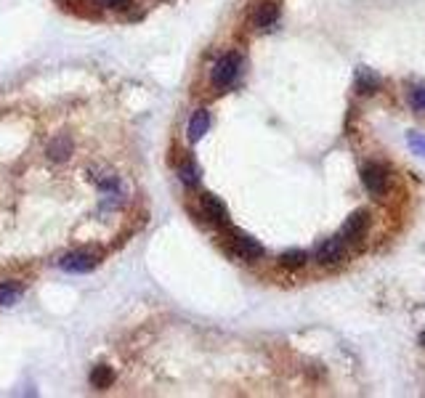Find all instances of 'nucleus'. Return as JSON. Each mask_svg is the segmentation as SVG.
Masks as SVG:
<instances>
[{"label":"nucleus","mask_w":425,"mask_h":398,"mask_svg":"<svg viewBox=\"0 0 425 398\" xmlns=\"http://www.w3.org/2000/svg\"><path fill=\"white\" fill-rule=\"evenodd\" d=\"M420 343H423V345H425V332H423V337H420Z\"/></svg>","instance_id":"nucleus-19"},{"label":"nucleus","mask_w":425,"mask_h":398,"mask_svg":"<svg viewBox=\"0 0 425 398\" xmlns=\"http://www.w3.org/2000/svg\"><path fill=\"white\" fill-rule=\"evenodd\" d=\"M229 250L237 255V258H242V260H260L263 253H266L258 239H253V236L240 231V229H231L229 231Z\"/></svg>","instance_id":"nucleus-2"},{"label":"nucleus","mask_w":425,"mask_h":398,"mask_svg":"<svg viewBox=\"0 0 425 398\" xmlns=\"http://www.w3.org/2000/svg\"><path fill=\"white\" fill-rule=\"evenodd\" d=\"M362 183L372 197H383L388 189V170L380 163H367L362 167Z\"/></svg>","instance_id":"nucleus-3"},{"label":"nucleus","mask_w":425,"mask_h":398,"mask_svg":"<svg viewBox=\"0 0 425 398\" xmlns=\"http://www.w3.org/2000/svg\"><path fill=\"white\" fill-rule=\"evenodd\" d=\"M314 255L322 266H335V263H340L346 258V242L340 239V234L330 236V239H324V242L316 244Z\"/></svg>","instance_id":"nucleus-6"},{"label":"nucleus","mask_w":425,"mask_h":398,"mask_svg":"<svg viewBox=\"0 0 425 398\" xmlns=\"http://www.w3.org/2000/svg\"><path fill=\"white\" fill-rule=\"evenodd\" d=\"M407 144H409V149L417 154V157H425V133L412 130V133L407 136Z\"/></svg>","instance_id":"nucleus-16"},{"label":"nucleus","mask_w":425,"mask_h":398,"mask_svg":"<svg viewBox=\"0 0 425 398\" xmlns=\"http://www.w3.org/2000/svg\"><path fill=\"white\" fill-rule=\"evenodd\" d=\"M306 263H309V253H306V250H298V247L284 250V253L279 255V266L287 269V271H298V269H303Z\"/></svg>","instance_id":"nucleus-12"},{"label":"nucleus","mask_w":425,"mask_h":398,"mask_svg":"<svg viewBox=\"0 0 425 398\" xmlns=\"http://www.w3.org/2000/svg\"><path fill=\"white\" fill-rule=\"evenodd\" d=\"M409 104L417 109V112H425V85L412 88V93H409Z\"/></svg>","instance_id":"nucleus-17"},{"label":"nucleus","mask_w":425,"mask_h":398,"mask_svg":"<svg viewBox=\"0 0 425 398\" xmlns=\"http://www.w3.org/2000/svg\"><path fill=\"white\" fill-rule=\"evenodd\" d=\"M24 290L21 287H14V284H0V306H14L21 300Z\"/></svg>","instance_id":"nucleus-15"},{"label":"nucleus","mask_w":425,"mask_h":398,"mask_svg":"<svg viewBox=\"0 0 425 398\" xmlns=\"http://www.w3.org/2000/svg\"><path fill=\"white\" fill-rule=\"evenodd\" d=\"M380 91V74L372 72L370 67H359L356 70V93L359 96H372Z\"/></svg>","instance_id":"nucleus-9"},{"label":"nucleus","mask_w":425,"mask_h":398,"mask_svg":"<svg viewBox=\"0 0 425 398\" xmlns=\"http://www.w3.org/2000/svg\"><path fill=\"white\" fill-rule=\"evenodd\" d=\"M240 70H242L240 54L221 56V59L213 64V70H210V83H213V88H218V91L231 88V85H234V80L240 77Z\"/></svg>","instance_id":"nucleus-1"},{"label":"nucleus","mask_w":425,"mask_h":398,"mask_svg":"<svg viewBox=\"0 0 425 398\" xmlns=\"http://www.w3.org/2000/svg\"><path fill=\"white\" fill-rule=\"evenodd\" d=\"M99 266V258L88 250H74V253L64 255L61 260H59V269L67 273H88L93 271Z\"/></svg>","instance_id":"nucleus-5"},{"label":"nucleus","mask_w":425,"mask_h":398,"mask_svg":"<svg viewBox=\"0 0 425 398\" xmlns=\"http://www.w3.org/2000/svg\"><path fill=\"white\" fill-rule=\"evenodd\" d=\"M367 229H370V213H367V210H356V213H351V216L346 218V223H343V229H340V239H343L346 244L362 242L364 234H367Z\"/></svg>","instance_id":"nucleus-4"},{"label":"nucleus","mask_w":425,"mask_h":398,"mask_svg":"<svg viewBox=\"0 0 425 398\" xmlns=\"http://www.w3.org/2000/svg\"><path fill=\"white\" fill-rule=\"evenodd\" d=\"M200 205H203V213L210 223H216V226H226V223H229V207H226V202H223L221 197H216V194H203Z\"/></svg>","instance_id":"nucleus-7"},{"label":"nucleus","mask_w":425,"mask_h":398,"mask_svg":"<svg viewBox=\"0 0 425 398\" xmlns=\"http://www.w3.org/2000/svg\"><path fill=\"white\" fill-rule=\"evenodd\" d=\"M112 382H114V372H112V366H107V364H99V366H93V372H91V385H93V388H99V390H107Z\"/></svg>","instance_id":"nucleus-13"},{"label":"nucleus","mask_w":425,"mask_h":398,"mask_svg":"<svg viewBox=\"0 0 425 398\" xmlns=\"http://www.w3.org/2000/svg\"><path fill=\"white\" fill-rule=\"evenodd\" d=\"M207 127H210V112H207V109H197V112L191 114V120H189V141H191V144L203 141Z\"/></svg>","instance_id":"nucleus-10"},{"label":"nucleus","mask_w":425,"mask_h":398,"mask_svg":"<svg viewBox=\"0 0 425 398\" xmlns=\"http://www.w3.org/2000/svg\"><path fill=\"white\" fill-rule=\"evenodd\" d=\"M99 3H104V6H112V8H125V6H128V0H99Z\"/></svg>","instance_id":"nucleus-18"},{"label":"nucleus","mask_w":425,"mask_h":398,"mask_svg":"<svg viewBox=\"0 0 425 398\" xmlns=\"http://www.w3.org/2000/svg\"><path fill=\"white\" fill-rule=\"evenodd\" d=\"M178 178H181L184 186H191V189H194V186L200 183V167L191 163V160H186V163L178 167Z\"/></svg>","instance_id":"nucleus-14"},{"label":"nucleus","mask_w":425,"mask_h":398,"mask_svg":"<svg viewBox=\"0 0 425 398\" xmlns=\"http://www.w3.org/2000/svg\"><path fill=\"white\" fill-rule=\"evenodd\" d=\"M72 138L70 136H56L54 141L48 144V157L54 160V163H67L70 160V154H72Z\"/></svg>","instance_id":"nucleus-11"},{"label":"nucleus","mask_w":425,"mask_h":398,"mask_svg":"<svg viewBox=\"0 0 425 398\" xmlns=\"http://www.w3.org/2000/svg\"><path fill=\"white\" fill-rule=\"evenodd\" d=\"M279 21V3L274 0H266V3H260L258 8H256V14H253V27L256 30H274Z\"/></svg>","instance_id":"nucleus-8"}]
</instances>
